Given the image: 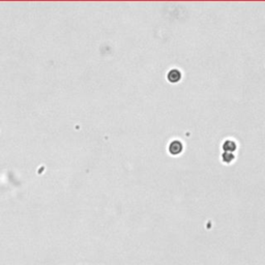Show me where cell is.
I'll list each match as a JSON object with an SVG mask.
<instances>
[{
	"label": "cell",
	"mask_w": 265,
	"mask_h": 265,
	"mask_svg": "<svg viewBox=\"0 0 265 265\" xmlns=\"http://www.w3.org/2000/svg\"><path fill=\"white\" fill-rule=\"evenodd\" d=\"M181 144L178 142V141H174V142L171 143L170 145V152L173 154H177L181 151Z\"/></svg>",
	"instance_id": "obj_1"
},
{
	"label": "cell",
	"mask_w": 265,
	"mask_h": 265,
	"mask_svg": "<svg viewBox=\"0 0 265 265\" xmlns=\"http://www.w3.org/2000/svg\"><path fill=\"white\" fill-rule=\"evenodd\" d=\"M168 78H169L170 81L172 82H176L178 81L179 79H180V73L178 72V70H171V72L169 73V76H168Z\"/></svg>",
	"instance_id": "obj_2"
},
{
	"label": "cell",
	"mask_w": 265,
	"mask_h": 265,
	"mask_svg": "<svg viewBox=\"0 0 265 265\" xmlns=\"http://www.w3.org/2000/svg\"><path fill=\"white\" fill-rule=\"evenodd\" d=\"M224 148H225L226 150H227V148H229L228 150H234L235 149V144L233 142H231V141H227V142L224 144Z\"/></svg>",
	"instance_id": "obj_3"
}]
</instances>
